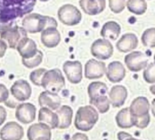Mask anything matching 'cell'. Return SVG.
I'll use <instances>...</instances> for the list:
<instances>
[{"label":"cell","instance_id":"1","mask_svg":"<svg viewBox=\"0 0 155 140\" xmlns=\"http://www.w3.org/2000/svg\"><path fill=\"white\" fill-rule=\"evenodd\" d=\"M35 4L36 0H0V23L8 24L30 14Z\"/></svg>","mask_w":155,"mask_h":140},{"label":"cell","instance_id":"2","mask_svg":"<svg viewBox=\"0 0 155 140\" xmlns=\"http://www.w3.org/2000/svg\"><path fill=\"white\" fill-rule=\"evenodd\" d=\"M57 22L54 17L37 13L26 15L22 21V27L30 34L40 33L47 27H56Z\"/></svg>","mask_w":155,"mask_h":140},{"label":"cell","instance_id":"3","mask_svg":"<svg viewBox=\"0 0 155 140\" xmlns=\"http://www.w3.org/2000/svg\"><path fill=\"white\" fill-rule=\"evenodd\" d=\"M99 119V114L95 108L92 106H84L78 108L75 119L74 127L78 130L87 132L90 131Z\"/></svg>","mask_w":155,"mask_h":140},{"label":"cell","instance_id":"4","mask_svg":"<svg viewBox=\"0 0 155 140\" xmlns=\"http://www.w3.org/2000/svg\"><path fill=\"white\" fill-rule=\"evenodd\" d=\"M64 85H65L64 77L61 70H59L58 68L46 70L41 82V87H43L45 90L53 93L60 92L64 87Z\"/></svg>","mask_w":155,"mask_h":140},{"label":"cell","instance_id":"5","mask_svg":"<svg viewBox=\"0 0 155 140\" xmlns=\"http://www.w3.org/2000/svg\"><path fill=\"white\" fill-rule=\"evenodd\" d=\"M58 19L64 25L73 26L78 25L82 20V14L80 10L71 4L62 5L58 10Z\"/></svg>","mask_w":155,"mask_h":140},{"label":"cell","instance_id":"6","mask_svg":"<svg viewBox=\"0 0 155 140\" xmlns=\"http://www.w3.org/2000/svg\"><path fill=\"white\" fill-rule=\"evenodd\" d=\"M27 32L20 26H6L0 31V37L10 48H16L18 43L26 36Z\"/></svg>","mask_w":155,"mask_h":140},{"label":"cell","instance_id":"7","mask_svg":"<svg viewBox=\"0 0 155 140\" xmlns=\"http://www.w3.org/2000/svg\"><path fill=\"white\" fill-rule=\"evenodd\" d=\"M148 60L149 56L141 51H134L124 57V63L132 72H139L145 69L148 66Z\"/></svg>","mask_w":155,"mask_h":140},{"label":"cell","instance_id":"8","mask_svg":"<svg viewBox=\"0 0 155 140\" xmlns=\"http://www.w3.org/2000/svg\"><path fill=\"white\" fill-rule=\"evenodd\" d=\"M91 54L97 59L106 60L113 56L114 46L109 40L104 38H99L92 44Z\"/></svg>","mask_w":155,"mask_h":140},{"label":"cell","instance_id":"9","mask_svg":"<svg viewBox=\"0 0 155 140\" xmlns=\"http://www.w3.org/2000/svg\"><path fill=\"white\" fill-rule=\"evenodd\" d=\"M64 72L72 84H79L83 79V67L80 61H66L63 66Z\"/></svg>","mask_w":155,"mask_h":140},{"label":"cell","instance_id":"10","mask_svg":"<svg viewBox=\"0 0 155 140\" xmlns=\"http://www.w3.org/2000/svg\"><path fill=\"white\" fill-rule=\"evenodd\" d=\"M10 92L15 100L24 102L30 98L32 94V87L26 80L19 79L12 85Z\"/></svg>","mask_w":155,"mask_h":140},{"label":"cell","instance_id":"11","mask_svg":"<svg viewBox=\"0 0 155 140\" xmlns=\"http://www.w3.org/2000/svg\"><path fill=\"white\" fill-rule=\"evenodd\" d=\"M27 138L28 140H51V128L45 123H35L28 128Z\"/></svg>","mask_w":155,"mask_h":140},{"label":"cell","instance_id":"12","mask_svg":"<svg viewBox=\"0 0 155 140\" xmlns=\"http://www.w3.org/2000/svg\"><path fill=\"white\" fill-rule=\"evenodd\" d=\"M106 73V66L103 61L90 59L84 67V77L88 79H98Z\"/></svg>","mask_w":155,"mask_h":140},{"label":"cell","instance_id":"13","mask_svg":"<svg viewBox=\"0 0 155 140\" xmlns=\"http://www.w3.org/2000/svg\"><path fill=\"white\" fill-rule=\"evenodd\" d=\"M24 137V128L16 122L6 123L0 130L1 140H21Z\"/></svg>","mask_w":155,"mask_h":140},{"label":"cell","instance_id":"14","mask_svg":"<svg viewBox=\"0 0 155 140\" xmlns=\"http://www.w3.org/2000/svg\"><path fill=\"white\" fill-rule=\"evenodd\" d=\"M36 108L31 103H23L16 107L15 118L18 121L24 124H29L35 121Z\"/></svg>","mask_w":155,"mask_h":140},{"label":"cell","instance_id":"15","mask_svg":"<svg viewBox=\"0 0 155 140\" xmlns=\"http://www.w3.org/2000/svg\"><path fill=\"white\" fill-rule=\"evenodd\" d=\"M106 77L112 83H119L124 80L126 76L124 66L119 61H113L108 65L106 69Z\"/></svg>","mask_w":155,"mask_h":140},{"label":"cell","instance_id":"16","mask_svg":"<svg viewBox=\"0 0 155 140\" xmlns=\"http://www.w3.org/2000/svg\"><path fill=\"white\" fill-rule=\"evenodd\" d=\"M38 103L41 108H47L51 110H57L61 107V97L57 93L45 90L39 95Z\"/></svg>","mask_w":155,"mask_h":140},{"label":"cell","instance_id":"17","mask_svg":"<svg viewBox=\"0 0 155 140\" xmlns=\"http://www.w3.org/2000/svg\"><path fill=\"white\" fill-rule=\"evenodd\" d=\"M129 108L133 118H142L149 114L150 103L145 97H138L134 99Z\"/></svg>","mask_w":155,"mask_h":140},{"label":"cell","instance_id":"18","mask_svg":"<svg viewBox=\"0 0 155 140\" xmlns=\"http://www.w3.org/2000/svg\"><path fill=\"white\" fill-rule=\"evenodd\" d=\"M60 41L61 35L56 27H47L41 32V42L48 48H54L57 46Z\"/></svg>","mask_w":155,"mask_h":140},{"label":"cell","instance_id":"19","mask_svg":"<svg viewBox=\"0 0 155 140\" xmlns=\"http://www.w3.org/2000/svg\"><path fill=\"white\" fill-rule=\"evenodd\" d=\"M128 93L125 87L122 85L114 86L109 92V99L112 107L120 108L123 107L127 98Z\"/></svg>","mask_w":155,"mask_h":140},{"label":"cell","instance_id":"20","mask_svg":"<svg viewBox=\"0 0 155 140\" xmlns=\"http://www.w3.org/2000/svg\"><path fill=\"white\" fill-rule=\"evenodd\" d=\"M16 49H17L18 53L20 54V56H22V58H25V59L34 56L38 51L36 43L33 39H31L27 36L24 37L18 43Z\"/></svg>","mask_w":155,"mask_h":140},{"label":"cell","instance_id":"21","mask_svg":"<svg viewBox=\"0 0 155 140\" xmlns=\"http://www.w3.org/2000/svg\"><path fill=\"white\" fill-rule=\"evenodd\" d=\"M80 6L83 11L90 15L101 14L105 9V0H80Z\"/></svg>","mask_w":155,"mask_h":140},{"label":"cell","instance_id":"22","mask_svg":"<svg viewBox=\"0 0 155 140\" xmlns=\"http://www.w3.org/2000/svg\"><path fill=\"white\" fill-rule=\"evenodd\" d=\"M138 44L139 41L137 36L133 33H127L124 34L119 41H117L116 47L122 53H128L134 50L138 46Z\"/></svg>","mask_w":155,"mask_h":140},{"label":"cell","instance_id":"23","mask_svg":"<svg viewBox=\"0 0 155 140\" xmlns=\"http://www.w3.org/2000/svg\"><path fill=\"white\" fill-rule=\"evenodd\" d=\"M38 120L41 123H45L50 127L51 129L58 128L59 118L56 113L53 112L50 108H41L38 113Z\"/></svg>","mask_w":155,"mask_h":140},{"label":"cell","instance_id":"24","mask_svg":"<svg viewBox=\"0 0 155 140\" xmlns=\"http://www.w3.org/2000/svg\"><path fill=\"white\" fill-rule=\"evenodd\" d=\"M121 34V26L115 21L106 22L101 30V36L103 38L109 41H115L118 39L119 35Z\"/></svg>","mask_w":155,"mask_h":140},{"label":"cell","instance_id":"25","mask_svg":"<svg viewBox=\"0 0 155 140\" xmlns=\"http://www.w3.org/2000/svg\"><path fill=\"white\" fill-rule=\"evenodd\" d=\"M59 118V126L58 128L65 129L68 128L72 124L73 119V109L68 106L60 107L56 112Z\"/></svg>","mask_w":155,"mask_h":140},{"label":"cell","instance_id":"26","mask_svg":"<svg viewBox=\"0 0 155 140\" xmlns=\"http://www.w3.org/2000/svg\"><path fill=\"white\" fill-rule=\"evenodd\" d=\"M87 92L90 97V101H92V100H95L103 97H105L108 92V87L104 83L96 81V82L91 83L88 86Z\"/></svg>","mask_w":155,"mask_h":140},{"label":"cell","instance_id":"27","mask_svg":"<svg viewBox=\"0 0 155 140\" xmlns=\"http://www.w3.org/2000/svg\"><path fill=\"white\" fill-rule=\"evenodd\" d=\"M115 121L117 126L120 128H131L134 127V121H133V117L130 112L129 108H125L121 109L116 117H115Z\"/></svg>","mask_w":155,"mask_h":140},{"label":"cell","instance_id":"28","mask_svg":"<svg viewBox=\"0 0 155 140\" xmlns=\"http://www.w3.org/2000/svg\"><path fill=\"white\" fill-rule=\"evenodd\" d=\"M127 9L134 15H143L147 10L146 0H128L126 3Z\"/></svg>","mask_w":155,"mask_h":140},{"label":"cell","instance_id":"29","mask_svg":"<svg viewBox=\"0 0 155 140\" xmlns=\"http://www.w3.org/2000/svg\"><path fill=\"white\" fill-rule=\"evenodd\" d=\"M90 104L94 106V108H95L101 114H104L108 112L110 109V105H111L110 99L107 96L95 99V100H92L90 101Z\"/></svg>","mask_w":155,"mask_h":140},{"label":"cell","instance_id":"30","mask_svg":"<svg viewBox=\"0 0 155 140\" xmlns=\"http://www.w3.org/2000/svg\"><path fill=\"white\" fill-rule=\"evenodd\" d=\"M142 43L146 47H155V28H148L143 32L142 35Z\"/></svg>","mask_w":155,"mask_h":140},{"label":"cell","instance_id":"31","mask_svg":"<svg viewBox=\"0 0 155 140\" xmlns=\"http://www.w3.org/2000/svg\"><path fill=\"white\" fill-rule=\"evenodd\" d=\"M43 56L44 55H43L42 51L38 50L37 53L34 56H32L30 58H27V59L22 58V63L27 68H35V67H36L37 66H39L42 63Z\"/></svg>","mask_w":155,"mask_h":140},{"label":"cell","instance_id":"32","mask_svg":"<svg viewBox=\"0 0 155 140\" xmlns=\"http://www.w3.org/2000/svg\"><path fill=\"white\" fill-rule=\"evenodd\" d=\"M143 78L148 84H155V64L150 63L143 71Z\"/></svg>","mask_w":155,"mask_h":140},{"label":"cell","instance_id":"33","mask_svg":"<svg viewBox=\"0 0 155 140\" xmlns=\"http://www.w3.org/2000/svg\"><path fill=\"white\" fill-rule=\"evenodd\" d=\"M109 6L112 12L119 14L126 7V0H109Z\"/></svg>","mask_w":155,"mask_h":140},{"label":"cell","instance_id":"34","mask_svg":"<svg viewBox=\"0 0 155 140\" xmlns=\"http://www.w3.org/2000/svg\"><path fill=\"white\" fill-rule=\"evenodd\" d=\"M45 72H46V69L45 68H39V69L32 71L30 74V80L35 86H41V82Z\"/></svg>","mask_w":155,"mask_h":140},{"label":"cell","instance_id":"35","mask_svg":"<svg viewBox=\"0 0 155 140\" xmlns=\"http://www.w3.org/2000/svg\"><path fill=\"white\" fill-rule=\"evenodd\" d=\"M133 121H134V127L143 129L149 126L151 121V117L150 114H148L142 118H133Z\"/></svg>","mask_w":155,"mask_h":140},{"label":"cell","instance_id":"36","mask_svg":"<svg viewBox=\"0 0 155 140\" xmlns=\"http://www.w3.org/2000/svg\"><path fill=\"white\" fill-rule=\"evenodd\" d=\"M9 92L6 87L3 84H0V103L5 102L8 99Z\"/></svg>","mask_w":155,"mask_h":140},{"label":"cell","instance_id":"37","mask_svg":"<svg viewBox=\"0 0 155 140\" xmlns=\"http://www.w3.org/2000/svg\"><path fill=\"white\" fill-rule=\"evenodd\" d=\"M117 137H118L119 140H141L133 138L130 134H128L126 132H119Z\"/></svg>","mask_w":155,"mask_h":140},{"label":"cell","instance_id":"38","mask_svg":"<svg viewBox=\"0 0 155 140\" xmlns=\"http://www.w3.org/2000/svg\"><path fill=\"white\" fill-rule=\"evenodd\" d=\"M6 116H7L6 115V110L5 109L4 107L0 106V126H2L5 123V121L6 119Z\"/></svg>","mask_w":155,"mask_h":140},{"label":"cell","instance_id":"39","mask_svg":"<svg viewBox=\"0 0 155 140\" xmlns=\"http://www.w3.org/2000/svg\"><path fill=\"white\" fill-rule=\"evenodd\" d=\"M7 46H8L7 44L4 40L0 39V57H3L5 56V51L7 49Z\"/></svg>","mask_w":155,"mask_h":140},{"label":"cell","instance_id":"40","mask_svg":"<svg viewBox=\"0 0 155 140\" xmlns=\"http://www.w3.org/2000/svg\"><path fill=\"white\" fill-rule=\"evenodd\" d=\"M71 140H89L88 137L83 133H75L73 137Z\"/></svg>","mask_w":155,"mask_h":140},{"label":"cell","instance_id":"41","mask_svg":"<svg viewBox=\"0 0 155 140\" xmlns=\"http://www.w3.org/2000/svg\"><path fill=\"white\" fill-rule=\"evenodd\" d=\"M152 112H153V115L154 116L155 118V98L152 102Z\"/></svg>","mask_w":155,"mask_h":140},{"label":"cell","instance_id":"42","mask_svg":"<svg viewBox=\"0 0 155 140\" xmlns=\"http://www.w3.org/2000/svg\"><path fill=\"white\" fill-rule=\"evenodd\" d=\"M150 91H151V93H152L153 95H154L155 96V85H152V86L150 87Z\"/></svg>","mask_w":155,"mask_h":140},{"label":"cell","instance_id":"43","mask_svg":"<svg viewBox=\"0 0 155 140\" xmlns=\"http://www.w3.org/2000/svg\"><path fill=\"white\" fill-rule=\"evenodd\" d=\"M5 27H6L5 24H2V23H0V31H1L2 29H4Z\"/></svg>","mask_w":155,"mask_h":140},{"label":"cell","instance_id":"44","mask_svg":"<svg viewBox=\"0 0 155 140\" xmlns=\"http://www.w3.org/2000/svg\"><path fill=\"white\" fill-rule=\"evenodd\" d=\"M40 1H42V2H46V1H49V0H40Z\"/></svg>","mask_w":155,"mask_h":140},{"label":"cell","instance_id":"45","mask_svg":"<svg viewBox=\"0 0 155 140\" xmlns=\"http://www.w3.org/2000/svg\"><path fill=\"white\" fill-rule=\"evenodd\" d=\"M153 59H154V64H155V54H154V56H153Z\"/></svg>","mask_w":155,"mask_h":140}]
</instances>
